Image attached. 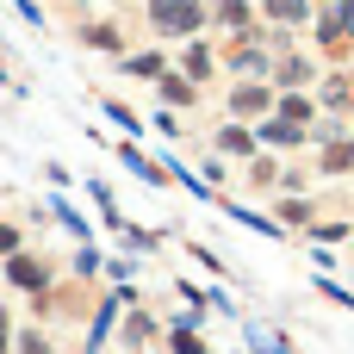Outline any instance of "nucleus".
Here are the masks:
<instances>
[{
    "label": "nucleus",
    "instance_id": "1",
    "mask_svg": "<svg viewBox=\"0 0 354 354\" xmlns=\"http://www.w3.org/2000/svg\"><path fill=\"white\" fill-rule=\"evenodd\" d=\"M199 19H205L199 0H162V6H156V25H162V31H199Z\"/></svg>",
    "mask_w": 354,
    "mask_h": 354
},
{
    "label": "nucleus",
    "instance_id": "2",
    "mask_svg": "<svg viewBox=\"0 0 354 354\" xmlns=\"http://www.w3.org/2000/svg\"><path fill=\"white\" fill-rule=\"evenodd\" d=\"M12 280H19V286H44V268H37V261H25V255H19V261H12Z\"/></svg>",
    "mask_w": 354,
    "mask_h": 354
},
{
    "label": "nucleus",
    "instance_id": "3",
    "mask_svg": "<svg viewBox=\"0 0 354 354\" xmlns=\"http://www.w3.org/2000/svg\"><path fill=\"white\" fill-rule=\"evenodd\" d=\"M261 106H268L261 87H236V112H261Z\"/></svg>",
    "mask_w": 354,
    "mask_h": 354
},
{
    "label": "nucleus",
    "instance_id": "4",
    "mask_svg": "<svg viewBox=\"0 0 354 354\" xmlns=\"http://www.w3.org/2000/svg\"><path fill=\"white\" fill-rule=\"evenodd\" d=\"M280 118H292V124H305V118H311V106H305V100H280Z\"/></svg>",
    "mask_w": 354,
    "mask_h": 354
},
{
    "label": "nucleus",
    "instance_id": "5",
    "mask_svg": "<svg viewBox=\"0 0 354 354\" xmlns=\"http://www.w3.org/2000/svg\"><path fill=\"white\" fill-rule=\"evenodd\" d=\"M268 137H274V143H292V137H299V124H292V118H274V124H268Z\"/></svg>",
    "mask_w": 354,
    "mask_h": 354
},
{
    "label": "nucleus",
    "instance_id": "6",
    "mask_svg": "<svg viewBox=\"0 0 354 354\" xmlns=\"http://www.w3.org/2000/svg\"><path fill=\"white\" fill-rule=\"evenodd\" d=\"M324 100H330V106H348V100H354V81H330V93H324Z\"/></svg>",
    "mask_w": 354,
    "mask_h": 354
},
{
    "label": "nucleus",
    "instance_id": "7",
    "mask_svg": "<svg viewBox=\"0 0 354 354\" xmlns=\"http://www.w3.org/2000/svg\"><path fill=\"white\" fill-rule=\"evenodd\" d=\"M218 19L224 25H243V0H218Z\"/></svg>",
    "mask_w": 354,
    "mask_h": 354
},
{
    "label": "nucleus",
    "instance_id": "8",
    "mask_svg": "<svg viewBox=\"0 0 354 354\" xmlns=\"http://www.w3.org/2000/svg\"><path fill=\"white\" fill-rule=\"evenodd\" d=\"M205 68H212V56H205V50H199V44H193V56H187V75H193V81H199V75H205Z\"/></svg>",
    "mask_w": 354,
    "mask_h": 354
},
{
    "label": "nucleus",
    "instance_id": "9",
    "mask_svg": "<svg viewBox=\"0 0 354 354\" xmlns=\"http://www.w3.org/2000/svg\"><path fill=\"white\" fill-rule=\"evenodd\" d=\"M268 12H274V19H299L305 6H299V0H268Z\"/></svg>",
    "mask_w": 354,
    "mask_h": 354
},
{
    "label": "nucleus",
    "instance_id": "10",
    "mask_svg": "<svg viewBox=\"0 0 354 354\" xmlns=\"http://www.w3.org/2000/svg\"><path fill=\"white\" fill-rule=\"evenodd\" d=\"M174 354H199V342H193V330H180V336H174Z\"/></svg>",
    "mask_w": 354,
    "mask_h": 354
},
{
    "label": "nucleus",
    "instance_id": "11",
    "mask_svg": "<svg viewBox=\"0 0 354 354\" xmlns=\"http://www.w3.org/2000/svg\"><path fill=\"white\" fill-rule=\"evenodd\" d=\"M336 25H342V37L354 31V0H342V12H336Z\"/></svg>",
    "mask_w": 354,
    "mask_h": 354
},
{
    "label": "nucleus",
    "instance_id": "12",
    "mask_svg": "<svg viewBox=\"0 0 354 354\" xmlns=\"http://www.w3.org/2000/svg\"><path fill=\"white\" fill-rule=\"evenodd\" d=\"M19 354H50V348H44V336H25V342H19Z\"/></svg>",
    "mask_w": 354,
    "mask_h": 354
},
{
    "label": "nucleus",
    "instance_id": "13",
    "mask_svg": "<svg viewBox=\"0 0 354 354\" xmlns=\"http://www.w3.org/2000/svg\"><path fill=\"white\" fill-rule=\"evenodd\" d=\"M12 243H19V236H12V230H6V224H0V255H6V249H12Z\"/></svg>",
    "mask_w": 354,
    "mask_h": 354
},
{
    "label": "nucleus",
    "instance_id": "14",
    "mask_svg": "<svg viewBox=\"0 0 354 354\" xmlns=\"http://www.w3.org/2000/svg\"><path fill=\"white\" fill-rule=\"evenodd\" d=\"M0 348H6V317H0Z\"/></svg>",
    "mask_w": 354,
    "mask_h": 354
}]
</instances>
